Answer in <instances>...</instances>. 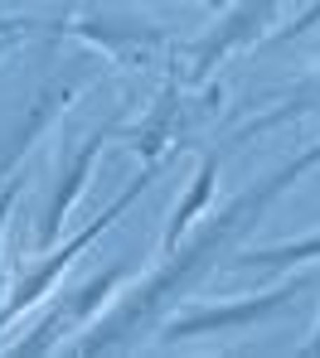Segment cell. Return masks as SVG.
Returning <instances> with one entry per match:
<instances>
[{
    "instance_id": "cell-1",
    "label": "cell",
    "mask_w": 320,
    "mask_h": 358,
    "mask_svg": "<svg viewBox=\"0 0 320 358\" xmlns=\"http://www.w3.org/2000/svg\"><path fill=\"white\" fill-rule=\"evenodd\" d=\"M311 170H320V136L311 141V145H301L296 155H286L277 170H267L262 179H253L243 194H233L218 213L204 218V228H190L185 238L165 252V262H160L136 291H127V296L117 291L112 305H107V315H102V320L73 344V354H83V358L131 354L136 339L151 334V329L160 324V315H170V310L190 296L199 281H209V276L238 252V242H243L257 223L272 213V203H277L281 194H291Z\"/></svg>"
},
{
    "instance_id": "cell-2",
    "label": "cell",
    "mask_w": 320,
    "mask_h": 358,
    "mask_svg": "<svg viewBox=\"0 0 320 358\" xmlns=\"http://www.w3.org/2000/svg\"><path fill=\"white\" fill-rule=\"evenodd\" d=\"M306 291H311V276H286L272 291H253V296H233V300H209V305H180L175 315H160L155 349L170 354L180 344H194V339H233V334H248V329L286 315V310H301Z\"/></svg>"
},
{
    "instance_id": "cell-3",
    "label": "cell",
    "mask_w": 320,
    "mask_h": 358,
    "mask_svg": "<svg viewBox=\"0 0 320 358\" xmlns=\"http://www.w3.org/2000/svg\"><path fill=\"white\" fill-rule=\"evenodd\" d=\"M160 175H165V160H151V165L131 179L122 194H112V203H107V208H102V213H97L88 228H78L73 238L54 242V247H44V252H39V262H34V266H25V271L15 276L10 296L0 300V334H5V329H10V324H15L25 310H34V305H44V300L54 296V286L64 281L68 266H73V262H78V257H83V252H88L97 238H102V233H112V228L122 223V213H127L131 203H136V199H141V194H146V189H151Z\"/></svg>"
},
{
    "instance_id": "cell-4",
    "label": "cell",
    "mask_w": 320,
    "mask_h": 358,
    "mask_svg": "<svg viewBox=\"0 0 320 358\" xmlns=\"http://www.w3.org/2000/svg\"><path fill=\"white\" fill-rule=\"evenodd\" d=\"M136 107V92H122V102L97 117L88 131H78L73 141L59 145V160H54V175H49V189H44V203H39V218H34V247H54L68 228V213L78 208L83 189L92 184V170H97V155L107 141H117V131L127 126V112Z\"/></svg>"
},
{
    "instance_id": "cell-5",
    "label": "cell",
    "mask_w": 320,
    "mask_h": 358,
    "mask_svg": "<svg viewBox=\"0 0 320 358\" xmlns=\"http://www.w3.org/2000/svg\"><path fill=\"white\" fill-rule=\"evenodd\" d=\"M204 92H194L190 97V83H185V73H180V59L165 68V83H160V92L151 97V107L141 112L136 126H122L117 131V141L127 145L136 160H165L175 145L185 150V136H190L194 126L204 117H214L218 112V102H223V87L209 78V83H199Z\"/></svg>"
},
{
    "instance_id": "cell-6",
    "label": "cell",
    "mask_w": 320,
    "mask_h": 358,
    "mask_svg": "<svg viewBox=\"0 0 320 358\" xmlns=\"http://www.w3.org/2000/svg\"><path fill=\"white\" fill-rule=\"evenodd\" d=\"M286 5L291 0H223L218 5V20L185 49V83L199 87V83H209L223 63L233 59V54L262 44Z\"/></svg>"
},
{
    "instance_id": "cell-7",
    "label": "cell",
    "mask_w": 320,
    "mask_h": 358,
    "mask_svg": "<svg viewBox=\"0 0 320 358\" xmlns=\"http://www.w3.org/2000/svg\"><path fill=\"white\" fill-rule=\"evenodd\" d=\"M127 276H131V262H112V266L92 271L83 286H73V291H64V296L54 300V305H49V310L25 329V339L5 344V354H20V358L54 354L64 334L88 329V324H92V315H102V310L112 305V296L122 291V281H127Z\"/></svg>"
},
{
    "instance_id": "cell-8",
    "label": "cell",
    "mask_w": 320,
    "mask_h": 358,
    "mask_svg": "<svg viewBox=\"0 0 320 358\" xmlns=\"http://www.w3.org/2000/svg\"><path fill=\"white\" fill-rule=\"evenodd\" d=\"M54 39H83L97 59L122 63V68H146L160 54H170V34L155 20H136V15H68L44 24Z\"/></svg>"
},
{
    "instance_id": "cell-9",
    "label": "cell",
    "mask_w": 320,
    "mask_h": 358,
    "mask_svg": "<svg viewBox=\"0 0 320 358\" xmlns=\"http://www.w3.org/2000/svg\"><path fill=\"white\" fill-rule=\"evenodd\" d=\"M92 73H97L92 59H83V68L54 73V78H49V83H44L20 112H15V117L5 121V131H0V179L10 175V170H15V165H20V160H25V155L54 131V126H59V117H64L68 107L92 87Z\"/></svg>"
},
{
    "instance_id": "cell-10",
    "label": "cell",
    "mask_w": 320,
    "mask_h": 358,
    "mask_svg": "<svg viewBox=\"0 0 320 358\" xmlns=\"http://www.w3.org/2000/svg\"><path fill=\"white\" fill-rule=\"evenodd\" d=\"M306 117H320V63L296 83V87L277 92V97L267 102V112H257L253 121H243V126L228 136V150H243L257 136H272V131H281V126H291V121H306Z\"/></svg>"
},
{
    "instance_id": "cell-11",
    "label": "cell",
    "mask_w": 320,
    "mask_h": 358,
    "mask_svg": "<svg viewBox=\"0 0 320 358\" xmlns=\"http://www.w3.org/2000/svg\"><path fill=\"white\" fill-rule=\"evenodd\" d=\"M218 170H223V150H199V165H194L190 184H185V194L175 199V208H170V218H165V238H160V257L175 247V242L190 233L194 223L209 213V203H214V189H218Z\"/></svg>"
},
{
    "instance_id": "cell-12",
    "label": "cell",
    "mask_w": 320,
    "mask_h": 358,
    "mask_svg": "<svg viewBox=\"0 0 320 358\" xmlns=\"http://www.w3.org/2000/svg\"><path fill=\"white\" fill-rule=\"evenodd\" d=\"M320 262V228L306 238H286V242H267V247H248V252H233L223 266L228 271H291V266H306Z\"/></svg>"
},
{
    "instance_id": "cell-13",
    "label": "cell",
    "mask_w": 320,
    "mask_h": 358,
    "mask_svg": "<svg viewBox=\"0 0 320 358\" xmlns=\"http://www.w3.org/2000/svg\"><path fill=\"white\" fill-rule=\"evenodd\" d=\"M311 29H320V0H306V5L296 10V20L281 24V29H272L262 44H296V39H306Z\"/></svg>"
},
{
    "instance_id": "cell-14",
    "label": "cell",
    "mask_w": 320,
    "mask_h": 358,
    "mask_svg": "<svg viewBox=\"0 0 320 358\" xmlns=\"http://www.w3.org/2000/svg\"><path fill=\"white\" fill-rule=\"evenodd\" d=\"M20 189H25V175H15V170L0 179V252H5V223H10V213L20 203Z\"/></svg>"
},
{
    "instance_id": "cell-15",
    "label": "cell",
    "mask_w": 320,
    "mask_h": 358,
    "mask_svg": "<svg viewBox=\"0 0 320 358\" xmlns=\"http://www.w3.org/2000/svg\"><path fill=\"white\" fill-rule=\"evenodd\" d=\"M29 29H34V24H25V29H0V59H5V54H10V49H20V44H25V34H29Z\"/></svg>"
},
{
    "instance_id": "cell-16",
    "label": "cell",
    "mask_w": 320,
    "mask_h": 358,
    "mask_svg": "<svg viewBox=\"0 0 320 358\" xmlns=\"http://www.w3.org/2000/svg\"><path fill=\"white\" fill-rule=\"evenodd\" d=\"M301 354H306V358H320V320H316V329H311V339L301 344Z\"/></svg>"
},
{
    "instance_id": "cell-17",
    "label": "cell",
    "mask_w": 320,
    "mask_h": 358,
    "mask_svg": "<svg viewBox=\"0 0 320 358\" xmlns=\"http://www.w3.org/2000/svg\"><path fill=\"white\" fill-rule=\"evenodd\" d=\"M5 5V0H0ZM25 24H34V20H0V29H25Z\"/></svg>"
},
{
    "instance_id": "cell-18",
    "label": "cell",
    "mask_w": 320,
    "mask_h": 358,
    "mask_svg": "<svg viewBox=\"0 0 320 358\" xmlns=\"http://www.w3.org/2000/svg\"><path fill=\"white\" fill-rule=\"evenodd\" d=\"M194 5H204V10H218V5H223V0H194Z\"/></svg>"
}]
</instances>
